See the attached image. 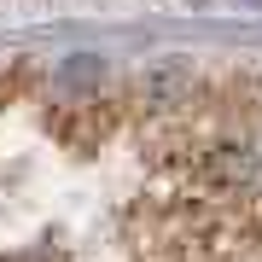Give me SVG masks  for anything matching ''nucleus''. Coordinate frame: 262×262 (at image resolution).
I'll list each match as a JSON object with an SVG mask.
<instances>
[{
	"label": "nucleus",
	"instance_id": "f257e3e1",
	"mask_svg": "<svg viewBox=\"0 0 262 262\" xmlns=\"http://www.w3.org/2000/svg\"><path fill=\"white\" fill-rule=\"evenodd\" d=\"M251 6H262V0H251Z\"/></svg>",
	"mask_w": 262,
	"mask_h": 262
}]
</instances>
